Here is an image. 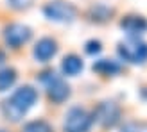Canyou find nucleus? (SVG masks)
Masks as SVG:
<instances>
[{
  "mask_svg": "<svg viewBox=\"0 0 147 132\" xmlns=\"http://www.w3.org/2000/svg\"><path fill=\"white\" fill-rule=\"evenodd\" d=\"M24 132H54L52 125L45 120H32L24 125Z\"/></svg>",
  "mask_w": 147,
  "mask_h": 132,
  "instance_id": "14",
  "label": "nucleus"
},
{
  "mask_svg": "<svg viewBox=\"0 0 147 132\" xmlns=\"http://www.w3.org/2000/svg\"><path fill=\"white\" fill-rule=\"evenodd\" d=\"M93 116L83 107H72L65 116L63 132H88L92 129Z\"/></svg>",
  "mask_w": 147,
  "mask_h": 132,
  "instance_id": "4",
  "label": "nucleus"
},
{
  "mask_svg": "<svg viewBox=\"0 0 147 132\" xmlns=\"http://www.w3.org/2000/svg\"><path fill=\"white\" fill-rule=\"evenodd\" d=\"M16 70L14 68H4L0 70V93L7 91L9 87L16 82Z\"/></svg>",
  "mask_w": 147,
  "mask_h": 132,
  "instance_id": "13",
  "label": "nucleus"
},
{
  "mask_svg": "<svg viewBox=\"0 0 147 132\" xmlns=\"http://www.w3.org/2000/svg\"><path fill=\"white\" fill-rule=\"evenodd\" d=\"M0 132H2V130H0Z\"/></svg>",
  "mask_w": 147,
  "mask_h": 132,
  "instance_id": "19",
  "label": "nucleus"
},
{
  "mask_svg": "<svg viewBox=\"0 0 147 132\" xmlns=\"http://www.w3.org/2000/svg\"><path fill=\"white\" fill-rule=\"evenodd\" d=\"M120 29L127 32L131 38H138L140 34L147 32V20L144 16H136V14H127L120 20Z\"/></svg>",
  "mask_w": 147,
  "mask_h": 132,
  "instance_id": "9",
  "label": "nucleus"
},
{
  "mask_svg": "<svg viewBox=\"0 0 147 132\" xmlns=\"http://www.w3.org/2000/svg\"><path fill=\"white\" fill-rule=\"evenodd\" d=\"M7 2H9V5L13 9H25V7L31 5L32 0H7Z\"/></svg>",
  "mask_w": 147,
  "mask_h": 132,
  "instance_id": "17",
  "label": "nucleus"
},
{
  "mask_svg": "<svg viewBox=\"0 0 147 132\" xmlns=\"http://www.w3.org/2000/svg\"><path fill=\"white\" fill-rule=\"evenodd\" d=\"M113 7H109L106 4H95L90 7V11H88V18L95 23H106V21L111 20L113 16Z\"/></svg>",
  "mask_w": 147,
  "mask_h": 132,
  "instance_id": "11",
  "label": "nucleus"
},
{
  "mask_svg": "<svg viewBox=\"0 0 147 132\" xmlns=\"http://www.w3.org/2000/svg\"><path fill=\"white\" fill-rule=\"evenodd\" d=\"M84 50H86V54H90V55H97L102 50V43L99 39H90V41H86Z\"/></svg>",
  "mask_w": 147,
  "mask_h": 132,
  "instance_id": "15",
  "label": "nucleus"
},
{
  "mask_svg": "<svg viewBox=\"0 0 147 132\" xmlns=\"http://www.w3.org/2000/svg\"><path fill=\"white\" fill-rule=\"evenodd\" d=\"M56 54H57V43L52 38H41L32 50V55L38 63H49Z\"/></svg>",
  "mask_w": 147,
  "mask_h": 132,
  "instance_id": "8",
  "label": "nucleus"
},
{
  "mask_svg": "<svg viewBox=\"0 0 147 132\" xmlns=\"http://www.w3.org/2000/svg\"><path fill=\"white\" fill-rule=\"evenodd\" d=\"M83 59H81L79 55L76 54H68V55H65L63 57V61H61V70L63 73L67 77H76L79 75L81 71H83Z\"/></svg>",
  "mask_w": 147,
  "mask_h": 132,
  "instance_id": "10",
  "label": "nucleus"
},
{
  "mask_svg": "<svg viewBox=\"0 0 147 132\" xmlns=\"http://www.w3.org/2000/svg\"><path fill=\"white\" fill-rule=\"evenodd\" d=\"M41 82L47 86V95L54 104H63L65 100H68L70 97V86L65 82L63 79H59L54 71H45L41 73Z\"/></svg>",
  "mask_w": 147,
  "mask_h": 132,
  "instance_id": "3",
  "label": "nucleus"
},
{
  "mask_svg": "<svg viewBox=\"0 0 147 132\" xmlns=\"http://www.w3.org/2000/svg\"><path fill=\"white\" fill-rule=\"evenodd\" d=\"M92 70L95 73H99V75L108 77V75H117V73L122 70V66L117 61H111V59H99V61L93 63Z\"/></svg>",
  "mask_w": 147,
  "mask_h": 132,
  "instance_id": "12",
  "label": "nucleus"
},
{
  "mask_svg": "<svg viewBox=\"0 0 147 132\" xmlns=\"http://www.w3.org/2000/svg\"><path fill=\"white\" fill-rule=\"evenodd\" d=\"M117 50H119V55L126 63L142 64L147 61V43L138 38H129L126 41H120Z\"/></svg>",
  "mask_w": 147,
  "mask_h": 132,
  "instance_id": "2",
  "label": "nucleus"
},
{
  "mask_svg": "<svg viewBox=\"0 0 147 132\" xmlns=\"http://www.w3.org/2000/svg\"><path fill=\"white\" fill-rule=\"evenodd\" d=\"M36 100H38V91L32 86H22L11 95V98L4 100L2 111L11 121H18L36 104Z\"/></svg>",
  "mask_w": 147,
  "mask_h": 132,
  "instance_id": "1",
  "label": "nucleus"
},
{
  "mask_svg": "<svg viewBox=\"0 0 147 132\" xmlns=\"http://www.w3.org/2000/svg\"><path fill=\"white\" fill-rule=\"evenodd\" d=\"M122 132H147V123H127Z\"/></svg>",
  "mask_w": 147,
  "mask_h": 132,
  "instance_id": "16",
  "label": "nucleus"
},
{
  "mask_svg": "<svg viewBox=\"0 0 147 132\" xmlns=\"http://www.w3.org/2000/svg\"><path fill=\"white\" fill-rule=\"evenodd\" d=\"M31 38H32V31L24 23H11L4 29V39L13 48H20Z\"/></svg>",
  "mask_w": 147,
  "mask_h": 132,
  "instance_id": "7",
  "label": "nucleus"
},
{
  "mask_svg": "<svg viewBox=\"0 0 147 132\" xmlns=\"http://www.w3.org/2000/svg\"><path fill=\"white\" fill-rule=\"evenodd\" d=\"M4 64H5V54H4V50L0 48V68H2Z\"/></svg>",
  "mask_w": 147,
  "mask_h": 132,
  "instance_id": "18",
  "label": "nucleus"
},
{
  "mask_svg": "<svg viewBox=\"0 0 147 132\" xmlns=\"http://www.w3.org/2000/svg\"><path fill=\"white\" fill-rule=\"evenodd\" d=\"M120 116H122L120 105L111 102V100L100 102L93 111V120L104 129H113L117 123L120 121Z\"/></svg>",
  "mask_w": 147,
  "mask_h": 132,
  "instance_id": "6",
  "label": "nucleus"
},
{
  "mask_svg": "<svg viewBox=\"0 0 147 132\" xmlns=\"http://www.w3.org/2000/svg\"><path fill=\"white\" fill-rule=\"evenodd\" d=\"M43 14L47 20L56 21V23H72L76 20L77 11L72 4L56 0V2H49L43 5Z\"/></svg>",
  "mask_w": 147,
  "mask_h": 132,
  "instance_id": "5",
  "label": "nucleus"
}]
</instances>
